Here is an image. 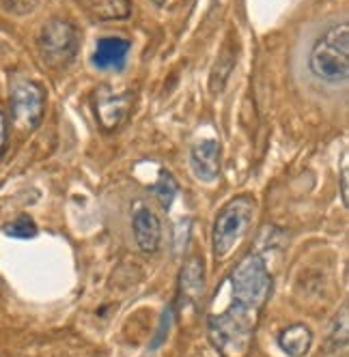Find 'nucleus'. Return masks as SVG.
Here are the masks:
<instances>
[{"instance_id":"nucleus-1","label":"nucleus","mask_w":349,"mask_h":357,"mask_svg":"<svg viewBox=\"0 0 349 357\" xmlns=\"http://www.w3.org/2000/svg\"><path fill=\"white\" fill-rule=\"evenodd\" d=\"M231 303L207 321V336L222 357H246L272 295V273L261 254H248L231 273Z\"/></svg>"},{"instance_id":"nucleus-2","label":"nucleus","mask_w":349,"mask_h":357,"mask_svg":"<svg viewBox=\"0 0 349 357\" xmlns=\"http://www.w3.org/2000/svg\"><path fill=\"white\" fill-rule=\"evenodd\" d=\"M311 71L328 84H345L349 78V26L347 22L332 24L323 33L309 59Z\"/></svg>"},{"instance_id":"nucleus-3","label":"nucleus","mask_w":349,"mask_h":357,"mask_svg":"<svg viewBox=\"0 0 349 357\" xmlns=\"http://www.w3.org/2000/svg\"><path fill=\"white\" fill-rule=\"evenodd\" d=\"M257 202L251 196H235L224 205L214 222V254L218 261L229 259L251 233Z\"/></svg>"},{"instance_id":"nucleus-4","label":"nucleus","mask_w":349,"mask_h":357,"mask_svg":"<svg viewBox=\"0 0 349 357\" xmlns=\"http://www.w3.org/2000/svg\"><path fill=\"white\" fill-rule=\"evenodd\" d=\"M41 56L50 67H65L78 50V35L69 22L50 20L39 35Z\"/></svg>"},{"instance_id":"nucleus-5","label":"nucleus","mask_w":349,"mask_h":357,"mask_svg":"<svg viewBox=\"0 0 349 357\" xmlns=\"http://www.w3.org/2000/svg\"><path fill=\"white\" fill-rule=\"evenodd\" d=\"M43 89L31 80H20L11 91V114L17 130H35L43 116Z\"/></svg>"},{"instance_id":"nucleus-6","label":"nucleus","mask_w":349,"mask_h":357,"mask_svg":"<svg viewBox=\"0 0 349 357\" xmlns=\"http://www.w3.org/2000/svg\"><path fill=\"white\" fill-rule=\"evenodd\" d=\"M190 166L198 181L214 183L220 174V144L216 140H201L190 151Z\"/></svg>"},{"instance_id":"nucleus-7","label":"nucleus","mask_w":349,"mask_h":357,"mask_svg":"<svg viewBox=\"0 0 349 357\" xmlns=\"http://www.w3.org/2000/svg\"><path fill=\"white\" fill-rule=\"evenodd\" d=\"M132 226H134V239H136V245L140 248V252L154 254L162 241L160 218L149 207H138L134 213Z\"/></svg>"},{"instance_id":"nucleus-8","label":"nucleus","mask_w":349,"mask_h":357,"mask_svg":"<svg viewBox=\"0 0 349 357\" xmlns=\"http://www.w3.org/2000/svg\"><path fill=\"white\" fill-rule=\"evenodd\" d=\"M132 43L123 37H104L97 41L93 65L99 69H123L130 54Z\"/></svg>"},{"instance_id":"nucleus-9","label":"nucleus","mask_w":349,"mask_h":357,"mask_svg":"<svg viewBox=\"0 0 349 357\" xmlns=\"http://www.w3.org/2000/svg\"><path fill=\"white\" fill-rule=\"evenodd\" d=\"M130 93L123 95H99L97 101V119L104 130H114V127L126 119L130 110Z\"/></svg>"},{"instance_id":"nucleus-10","label":"nucleus","mask_w":349,"mask_h":357,"mask_svg":"<svg viewBox=\"0 0 349 357\" xmlns=\"http://www.w3.org/2000/svg\"><path fill=\"white\" fill-rule=\"evenodd\" d=\"M279 347L289 357H304L313 347V331L302 323H295L279 334Z\"/></svg>"},{"instance_id":"nucleus-11","label":"nucleus","mask_w":349,"mask_h":357,"mask_svg":"<svg viewBox=\"0 0 349 357\" xmlns=\"http://www.w3.org/2000/svg\"><path fill=\"white\" fill-rule=\"evenodd\" d=\"M203 287H205L203 261L198 257H194L186 263V267L181 271V293L190 301H198V297L203 295Z\"/></svg>"},{"instance_id":"nucleus-12","label":"nucleus","mask_w":349,"mask_h":357,"mask_svg":"<svg viewBox=\"0 0 349 357\" xmlns=\"http://www.w3.org/2000/svg\"><path fill=\"white\" fill-rule=\"evenodd\" d=\"M339 338L341 342L347 344V303L341 308V314H336L334 323H332V329H330V336H328V353H339L343 351L341 344H339Z\"/></svg>"},{"instance_id":"nucleus-13","label":"nucleus","mask_w":349,"mask_h":357,"mask_svg":"<svg viewBox=\"0 0 349 357\" xmlns=\"http://www.w3.org/2000/svg\"><path fill=\"white\" fill-rule=\"evenodd\" d=\"M177 181L168 174V172H162L160 174V178H158V183L154 185V194L158 196V200H160V205L164 207V209H168L170 205H172V200H174V196H177Z\"/></svg>"},{"instance_id":"nucleus-14","label":"nucleus","mask_w":349,"mask_h":357,"mask_svg":"<svg viewBox=\"0 0 349 357\" xmlns=\"http://www.w3.org/2000/svg\"><path fill=\"white\" fill-rule=\"evenodd\" d=\"M5 233L9 237H20V239H29L37 235V226L29 215H20L17 220H13L11 224L5 226Z\"/></svg>"},{"instance_id":"nucleus-15","label":"nucleus","mask_w":349,"mask_h":357,"mask_svg":"<svg viewBox=\"0 0 349 357\" xmlns=\"http://www.w3.org/2000/svg\"><path fill=\"white\" fill-rule=\"evenodd\" d=\"M39 0H0L5 11L13 13V15H27L37 7Z\"/></svg>"},{"instance_id":"nucleus-16","label":"nucleus","mask_w":349,"mask_h":357,"mask_svg":"<svg viewBox=\"0 0 349 357\" xmlns=\"http://www.w3.org/2000/svg\"><path fill=\"white\" fill-rule=\"evenodd\" d=\"M5 144H7V119L0 112V155H3Z\"/></svg>"},{"instance_id":"nucleus-17","label":"nucleus","mask_w":349,"mask_h":357,"mask_svg":"<svg viewBox=\"0 0 349 357\" xmlns=\"http://www.w3.org/2000/svg\"><path fill=\"white\" fill-rule=\"evenodd\" d=\"M341 196H343V202L347 205V196H349V192H347V162H343V174H341Z\"/></svg>"},{"instance_id":"nucleus-18","label":"nucleus","mask_w":349,"mask_h":357,"mask_svg":"<svg viewBox=\"0 0 349 357\" xmlns=\"http://www.w3.org/2000/svg\"><path fill=\"white\" fill-rule=\"evenodd\" d=\"M154 3H156V5H160V7H166L168 3H172V0H154Z\"/></svg>"}]
</instances>
